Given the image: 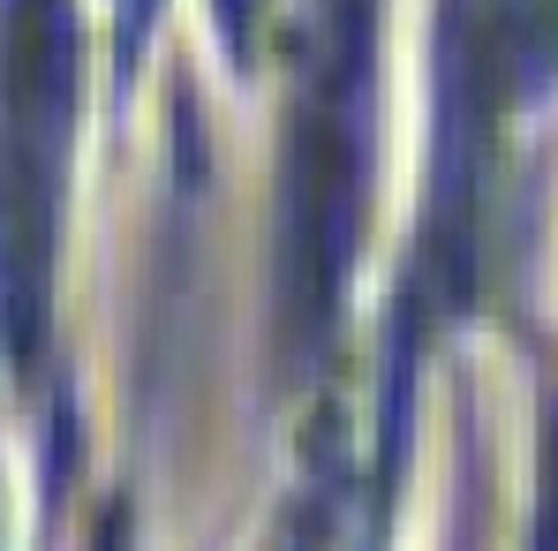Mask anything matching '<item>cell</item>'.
<instances>
[{"mask_svg": "<svg viewBox=\"0 0 558 551\" xmlns=\"http://www.w3.org/2000/svg\"><path fill=\"white\" fill-rule=\"evenodd\" d=\"M377 15L385 0H317L302 92L279 159V340L317 356L363 250L377 167Z\"/></svg>", "mask_w": 558, "mask_h": 551, "instance_id": "1", "label": "cell"}, {"mask_svg": "<svg viewBox=\"0 0 558 551\" xmlns=\"http://www.w3.org/2000/svg\"><path fill=\"white\" fill-rule=\"evenodd\" d=\"M84 106L76 0H0V340L38 363Z\"/></svg>", "mask_w": 558, "mask_h": 551, "instance_id": "2", "label": "cell"}, {"mask_svg": "<svg viewBox=\"0 0 558 551\" xmlns=\"http://www.w3.org/2000/svg\"><path fill=\"white\" fill-rule=\"evenodd\" d=\"M151 31H159V0H113V69L121 76H136Z\"/></svg>", "mask_w": 558, "mask_h": 551, "instance_id": "4", "label": "cell"}, {"mask_svg": "<svg viewBox=\"0 0 558 551\" xmlns=\"http://www.w3.org/2000/svg\"><path fill=\"white\" fill-rule=\"evenodd\" d=\"M211 23H219V46L234 69L257 61V23H265V0H211Z\"/></svg>", "mask_w": 558, "mask_h": 551, "instance_id": "5", "label": "cell"}, {"mask_svg": "<svg viewBox=\"0 0 558 551\" xmlns=\"http://www.w3.org/2000/svg\"><path fill=\"white\" fill-rule=\"evenodd\" d=\"M453 46H468L446 76V136L475 144L490 106H529L558 84V0H475L453 15Z\"/></svg>", "mask_w": 558, "mask_h": 551, "instance_id": "3", "label": "cell"}]
</instances>
